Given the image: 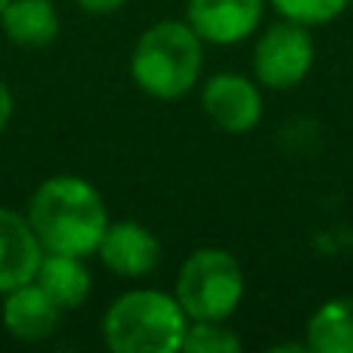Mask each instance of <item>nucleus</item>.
Returning a JSON list of instances; mask_svg holds the SVG:
<instances>
[{
    "label": "nucleus",
    "mask_w": 353,
    "mask_h": 353,
    "mask_svg": "<svg viewBox=\"0 0 353 353\" xmlns=\"http://www.w3.org/2000/svg\"><path fill=\"white\" fill-rule=\"evenodd\" d=\"M28 223L43 251L56 254H97L109 226L105 201L90 180L59 174L43 180L28 201Z\"/></svg>",
    "instance_id": "f257e3e1"
},
{
    "label": "nucleus",
    "mask_w": 353,
    "mask_h": 353,
    "mask_svg": "<svg viewBox=\"0 0 353 353\" xmlns=\"http://www.w3.org/2000/svg\"><path fill=\"white\" fill-rule=\"evenodd\" d=\"M189 316L176 294L159 288L124 292L103 313V341L115 353H176Z\"/></svg>",
    "instance_id": "f03ea898"
},
{
    "label": "nucleus",
    "mask_w": 353,
    "mask_h": 353,
    "mask_svg": "<svg viewBox=\"0 0 353 353\" xmlns=\"http://www.w3.org/2000/svg\"><path fill=\"white\" fill-rule=\"evenodd\" d=\"M189 22L165 19L140 34L130 56V74L137 87L155 99H180L199 84L205 50Z\"/></svg>",
    "instance_id": "7ed1b4c3"
},
{
    "label": "nucleus",
    "mask_w": 353,
    "mask_h": 353,
    "mask_svg": "<svg viewBox=\"0 0 353 353\" xmlns=\"http://www.w3.org/2000/svg\"><path fill=\"white\" fill-rule=\"evenodd\" d=\"M174 294L189 319H230L245 294L242 267L223 248H199L183 261Z\"/></svg>",
    "instance_id": "20e7f679"
},
{
    "label": "nucleus",
    "mask_w": 353,
    "mask_h": 353,
    "mask_svg": "<svg viewBox=\"0 0 353 353\" xmlns=\"http://www.w3.org/2000/svg\"><path fill=\"white\" fill-rule=\"evenodd\" d=\"M313 37L307 25L282 19L273 22L254 43V78L270 90H292L313 68Z\"/></svg>",
    "instance_id": "39448f33"
},
{
    "label": "nucleus",
    "mask_w": 353,
    "mask_h": 353,
    "mask_svg": "<svg viewBox=\"0 0 353 353\" xmlns=\"http://www.w3.org/2000/svg\"><path fill=\"white\" fill-rule=\"evenodd\" d=\"M201 109L226 134H248L263 115V99L251 78L220 72L201 87Z\"/></svg>",
    "instance_id": "423d86ee"
},
{
    "label": "nucleus",
    "mask_w": 353,
    "mask_h": 353,
    "mask_svg": "<svg viewBox=\"0 0 353 353\" xmlns=\"http://www.w3.org/2000/svg\"><path fill=\"white\" fill-rule=\"evenodd\" d=\"M267 0H186V22L205 43L230 47L261 25Z\"/></svg>",
    "instance_id": "0eeeda50"
},
{
    "label": "nucleus",
    "mask_w": 353,
    "mask_h": 353,
    "mask_svg": "<svg viewBox=\"0 0 353 353\" xmlns=\"http://www.w3.org/2000/svg\"><path fill=\"white\" fill-rule=\"evenodd\" d=\"M97 254L109 273L124 276V279H140V276L152 273L159 267L161 248H159V239L143 223L118 220V223L105 226Z\"/></svg>",
    "instance_id": "6e6552de"
},
{
    "label": "nucleus",
    "mask_w": 353,
    "mask_h": 353,
    "mask_svg": "<svg viewBox=\"0 0 353 353\" xmlns=\"http://www.w3.org/2000/svg\"><path fill=\"white\" fill-rule=\"evenodd\" d=\"M62 313L65 310H62L34 279L3 292L0 319H3V329L10 332L16 341H25V344L47 341V338L59 329Z\"/></svg>",
    "instance_id": "1a4fd4ad"
},
{
    "label": "nucleus",
    "mask_w": 353,
    "mask_h": 353,
    "mask_svg": "<svg viewBox=\"0 0 353 353\" xmlns=\"http://www.w3.org/2000/svg\"><path fill=\"white\" fill-rule=\"evenodd\" d=\"M43 245L28 223V214L0 205V294L34 279Z\"/></svg>",
    "instance_id": "9d476101"
},
{
    "label": "nucleus",
    "mask_w": 353,
    "mask_h": 353,
    "mask_svg": "<svg viewBox=\"0 0 353 353\" xmlns=\"http://www.w3.org/2000/svg\"><path fill=\"white\" fill-rule=\"evenodd\" d=\"M34 282L62 307V310H74L90 298V270L84 267V257L78 254H56V251H43L41 267L34 273Z\"/></svg>",
    "instance_id": "9b49d317"
},
{
    "label": "nucleus",
    "mask_w": 353,
    "mask_h": 353,
    "mask_svg": "<svg viewBox=\"0 0 353 353\" xmlns=\"http://www.w3.org/2000/svg\"><path fill=\"white\" fill-rule=\"evenodd\" d=\"M0 28L19 47H47L59 34V16L50 0H10L0 12Z\"/></svg>",
    "instance_id": "f8f14e48"
},
{
    "label": "nucleus",
    "mask_w": 353,
    "mask_h": 353,
    "mask_svg": "<svg viewBox=\"0 0 353 353\" xmlns=\"http://www.w3.org/2000/svg\"><path fill=\"white\" fill-rule=\"evenodd\" d=\"M307 350L353 353V298H332L307 319Z\"/></svg>",
    "instance_id": "ddd939ff"
},
{
    "label": "nucleus",
    "mask_w": 353,
    "mask_h": 353,
    "mask_svg": "<svg viewBox=\"0 0 353 353\" xmlns=\"http://www.w3.org/2000/svg\"><path fill=\"white\" fill-rule=\"evenodd\" d=\"M186 353H239L242 341L226 325V319H189L183 347Z\"/></svg>",
    "instance_id": "4468645a"
},
{
    "label": "nucleus",
    "mask_w": 353,
    "mask_h": 353,
    "mask_svg": "<svg viewBox=\"0 0 353 353\" xmlns=\"http://www.w3.org/2000/svg\"><path fill=\"white\" fill-rule=\"evenodd\" d=\"M270 3L276 6L282 19H292V22L313 28V25H325L338 19L350 6V0H270Z\"/></svg>",
    "instance_id": "2eb2a0df"
},
{
    "label": "nucleus",
    "mask_w": 353,
    "mask_h": 353,
    "mask_svg": "<svg viewBox=\"0 0 353 353\" xmlns=\"http://www.w3.org/2000/svg\"><path fill=\"white\" fill-rule=\"evenodd\" d=\"M128 0H78V6L84 12H93V16H109V12L121 10Z\"/></svg>",
    "instance_id": "dca6fc26"
},
{
    "label": "nucleus",
    "mask_w": 353,
    "mask_h": 353,
    "mask_svg": "<svg viewBox=\"0 0 353 353\" xmlns=\"http://www.w3.org/2000/svg\"><path fill=\"white\" fill-rule=\"evenodd\" d=\"M10 118H12V93H10V87L0 81V134L6 130Z\"/></svg>",
    "instance_id": "f3484780"
},
{
    "label": "nucleus",
    "mask_w": 353,
    "mask_h": 353,
    "mask_svg": "<svg viewBox=\"0 0 353 353\" xmlns=\"http://www.w3.org/2000/svg\"><path fill=\"white\" fill-rule=\"evenodd\" d=\"M6 3H10V0H0V12H3V6H6Z\"/></svg>",
    "instance_id": "a211bd4d"
}]
</instances>
